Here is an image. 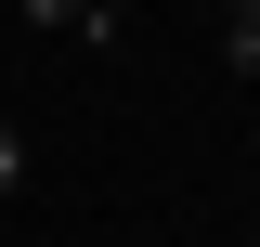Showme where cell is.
I'll return each instance as SVG.
<instances>
[{
	"label": "cell",
	"instance_id": "cell-4",
	"mask_svg": "<svg viewBox=\"0 0 260 247\" xmlns=\"http://www.w3.org/2000/svg\"><path fill=\"white\" fill-rule=\"evenodd\" d=\"M247 247H260V234H247Z\"/></svg>",
	"mask_w": 260,
	"mask_h": 247
},
{
	"label": "cell",
	"instance_id": "cell-3",
	"mask_svg": "<svg viewBox=\"0 0 260 247\" xmlns=\"http://www.w3.org/2000/svg\"><path fill=\"white\" fill-rule=\"evenodd\" d=\"M0 195H26V143H13V130H0Z\"/></svg>",
	"mask_w": 260,
	"mask_h": 247
},
{
	"label": "cell",
	"instance_id": "cell-1",
	"mask_svg": "<svg viewBox=\"0 0 260 247\" xmlns=\"http://www.w3.org/2000/svg\"><path fill=\"white\" fill-rule=\"evenodd\" d=\"M39 26H78L91 52H117V39H130V13H117V0H39Z\"/></svg>",
	"mask_w": 260,
	"mask_h": 247
},
{
	"label": "cell",
	"instance_id": "cell-2",
	"mask_svg": "<svg viewBox=\"0 0 260 247\" xmlns=\"http://www.w3.org/2000/svg\"><path fill=\"white\" fill-rule=\"evenodd\" d=\"M221 65H234V78H260V0H234V13H221Z\"/></svg>",
	"mask_w": 260,
	"mask_h": 247
}]
</instances>
